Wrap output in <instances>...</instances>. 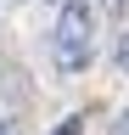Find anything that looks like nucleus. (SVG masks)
Masks as SVG:
<instances>
[{"label": "nucleus", "instance_id": "obj_1", "mask_svg": "<svg viewBox=\"0 0 129 135\" xmlns=\"http://www.w3.org/2000/svg\"><path fill=\"white\" fill-rule=\"evenodd\" d=\"M90 51H95V11H90V0H62L56 28H51L56 68L62 73H79V68H90Z\"/></svg>", "mask_w": 129, "mask_h": 135}, {"label": "nucleus", "instance_id": "obj_2", "mask_svg": "<svg viewBox=\"0 0 129 135\" xmlns=\"http://www.w3.org/2000/svg\"><path fill=\"white\" fill-rule=\"evenodd\" d=\"M79 129H84V118H79V113H68V118H62V124H56L51 135H79Z\"/></svg>", "mask_w": 129, "mask_h": 135}, {"label": "nucleus", "instance_id": "obj_3", "mask_svg": "<svg viewBox=\"0 0 129 135\" xmlns=\"http://www.w3.org/2000/svg\"><path fill=\"white\" fill-rule=\"evenodd\" d=\"M118 68H123V73H129V40L118 45Z\"/></svg>", "mask_w": 129, "mask_h": 135}, {"label": "nucleus", "instance_id": "obj_4", "mask_svg": "<svg viewBox=\"0 0 129 135\" xmlns=\"http://www.w3.org/2000/svg\"><path fill=\"white\" fill-rule=\"evenodd\" d=\"M112 135H129V113H123V118H118V129H112Z\"/></svg>", "mask_w": 129, "mask_h": 135}]
</instances>
